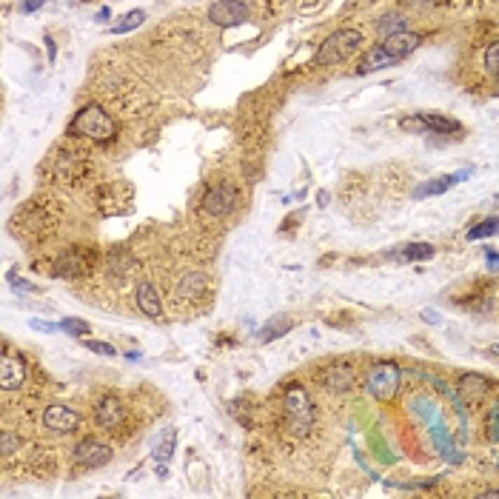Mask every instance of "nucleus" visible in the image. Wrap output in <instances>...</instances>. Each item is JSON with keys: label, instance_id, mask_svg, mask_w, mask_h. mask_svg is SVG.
<instances>
[{"label": "nucleus", "instance_id": "nucleus-1", "mask_svg": "<svg viewBox=\"0 0 499 499\" xmlns=\"http://www.w3.org/2000/svg\"><path fill=\"white\" fill-rule=\"evenodd\" d=\"M69 135L71 137H86V140H95V143H111L117 137V126L103 106L89 103V106H83L74 114V120L69 123Z\"/></svg>", "mask_w": 499, "mask_h": 499}, {"label": "nucleus", "instance_id": "nucleus-2", "mask_svg": "<svg viewBox=\"0 0 499 499\" xmlns=\"http://www.w3.org/2000/svg\"><path fill=\"white\" fill-rule=\"evenodd\" d=\"M282 405H285L288 431L294 437H306L311 431V425H314V402L306 394V388L303 385H288V391L282 397Z\"/></svg>", "mask_w": 499, "mask_h": 499}, {"label": "nucleus", "instance_id": "nucleus-3", "mask_svg": "<svg viewBox=\"0 0 499 499\" xmlns=\"http://www.w3.org/2000/svg\"><path fill=\"white\" fill-rule=\"evenodd\" d=\"M362 46V32L357 29H340L334 34H328L322 40V46L317 52V66H334V63H343L351 52H357Z\"/></svg>", "mask_w": 499, "mask_h": 499}, {"label": "nucleus", "instance_id": "nucleus-4", "mask_svg": "<svg viewBox=\"0 0 499 499\" xmlns=\"http://www.w3.org/2000/svg\"><path fill=\"white\" fill-rule=\"evenodd\" d=\"M399 380H402V371L397 362H377L371 365L368 377H365V391L374 397V399H394L397 391H399Z\"/></svg>", "mask_w": 499, "mask_h": 499}, {"label": "nucleus", "instance_id": "nucleus-5", "mask_svg": "<svg viewBox=\"0 0 499 499\" xmlns=\"http://www.w3.org/2000/svg\"><path fill=\"white\" fill-rule=\"evenodd\" d=\"M248 20V4L242 0H214L209 6V23L220 29H234Z\"/></svg>", "mask_w": 499, "mask_h": 499}, {"label": "nucleus", "instance_id": "nucleus-6", "mask_svg": "<svg viewBox=\"0 0 499 499\" xmlns=\"http://www.w3.org/2000/svg\"><path fill=\"white\" fill-rule=\"evenodd\" d=\"M237 200H240V197H237V189L220 183V186H212L209 191H205V197H203V209L209 212L212 217H223V214L234 212Z\"/></svg>", "mask_w": 499, "mask_h": 499}, {"label": "nucleus", "instance_id": "nucleus-7", "mask_svg": "<svg viewBox=\"0 0 499 499\" xmlns=\"http://www.w3.org/2000/svg\"><path fill=\"white\" fill-rule=\"evenodd\" d=\"M71 456H74V463L80 468H100V465H106L111 460V448L97 442V439H83V442L74 445Z\"/></svg>", "mask_w": 499, "mask_h": 499}, {"label": "nucleus", "instance_id": "nucleus-8", "mask_svg": "<svg viewBox=\"0 0 499 499\" xmlns=\"http://www.w3.org/2000/svg\"><path fill=\"white\" fill-rule=\"evenodd\" d=\"M43 425L49 431H57V434H71L80 425V413L71 411L69 405H49L43 411Z\"/></svg>", "mask_w": 499, "mask_h": 499}, {"label": "nucleus", "instance_id": "nucleus-9", "mask_svg": "<svg viewBox=\"0 0 499 499\" xmlns=\"http://www.w3.org/2000/svg\"><path fill=\"white\" fill-rule=\"evenodd\" d=\"M26 383V360L20 354H4L0 360V385L4 391H18Z\"/></svg>", "mask_w": 499, "mask_h": 499}, {"label": "nucleus", "instance_id": "nucleus-10", "mask_svg": "<svg viewBox=\"0 0 499 499\" xmlns=\"http://www.w3.org/2000/svg\"><path fill=\"white\" fill-rule=\"evenodd\" d=\"M95 417H97L100 428L114 431V428H120L123 423H126V405H123L117 397H111V394H109V397H103V399L97 402Z\"/></svg>", "mask_w": 499, "mask_h": 499}, {"label": "nucleus", "instance_id": "nucleus-11", "mask_svg": "<svg viewBox=\"0 0 499 499\" xmlns=\"http://www.w3.org/2000/svg\"><path fill=\"white\" fill-rule=\"evenodd\" d=\"M491 383L482 377V374H460V380H456V397H460L463 402H479L485 394H488Z\"/></svg>", "mask_w": 499, "mask_h": 499}, {"label": "nucleus", "instance_id": "nucleus-12", "mask_svg": "<svg viewBox=\"0 0 499 499\" xmlns=\"http://www.w3.org/2000/svg\"><path fill=\"white\" fill-rule=\"evenodd\" d=\"M388 55H394L397 60H402V57H408L411 52H417L420 46H423V34H417V32H402V34H394V37H385L383 43H380Z\"/></svg>", "mask_w": 499, "mask_h": 499}, {"label": "nucleus", "instance_id": "nucleus-13", "mask_svg": "<svg viewBox=\"0 0 499 499\" xmlns=\"http://www.w3.org/2000/svg\"><path fill=\"white\" fill-rule=\"evenodd\" d=\"M431 439H434V448L445 456L451 465H460V463H463V451L453 445V439H451V434H448V428H445L442 423L431 425Z\"/></svg>", "mask_w": 499, "mask_h": 499}, {"label": "nucleus", "instance_id": "nucleus-14", "mask_svg": "<svg viewBox=\"0 0 499 499\" xmlns=\"http://www.w3.org/2000/svg\"><path fill=\"white\" fill-rule=\"evenodd\" d=\"M471 177V172H460V175H442V177H434L428 183H423L417 191H413V200H423V197H437V194H445L448 189H453L460 180Z\"/></svg>", "mask_w": 499, "mask_h": 499}, {"label": "nucleus", "instance_id": "nucleus-15", "mask_svg": "<svg viewBox=\"0 0 499 499\" xmlns=\"http://www.w3.org/2000/svg\"><path fill=\"white\" fill-rule=\"evenodd\" d=\"M135 300H137V308H140L146 317L157 320V317L163 314V306H160V294H157V288H154L151 282H140V285H137V291H135Z\"/></svg>", "mask_w": 499, "mask_h": 499}, {"label": "nucleus", "instance_id": "nucleus-16", "mask_svg": "<svg viewBox=\"0 0 499 499\" xmlns=\"http://www.w3.org/2000/svg\"><path fill=\"white\" fill-rule=\"evenodd\" d=\"M391 63H399L394 55H388L383 46H374L371 52H365V57L360 60V66H357V74H371V71H377V69H385V66H391Z\"/></svg>", "mask_w": 499, "mask_h": 499}, {"label": "nucleus", "instance_id": "nucleus-17", "mask_svg": "<svg viewBox=\"0 0 499 499\" xmlns=\"http://www.w3.org/2000/svg\"><path fill=\"white\" fill-rule=\"evenodd\" d=\"M354 380L357 377L348 365H331L325 371V388L328 391H348V388H354Z\"/></svg>", "mask_w": 499, "mask_h": 499}, {"label": "nucleus", "instance_id": "nucleus-18", "mask_svg": "<svg viewBox=\"0 0 499 499\" xmlns=\"http://www.w3.org/2000/svg\"><path fill=\"white\" fill-rule=\"evenodd\" d=\"M420 117H423V123H425V132H434V135H453V132H463L460 123L451 120V117H445V114L423 111Z\"/></svg>", "mask_w": 499, "mask_h": 499}, {"label": "nucleus", "instance_id": "nucleus-19", "mask_svg": "<svg viewBox=\"0 0 499 499\" xmlns=\"http://www.w3.org/2000/svg\"><path fill=\"white\" fill-rule=\"evenodd\" d=\"M86 271V257L77 252H66L57 263H55V277H80Z\"/></svg>", "mask_w": 499, "mask_h": 499}, {"label": "nucleus", "instance_id": "nucleus-20", "mask_svg": "<svg viewBox=\"0 0 499 499\" xmlns=\"http://www.w3.org/2000/svg\"><path fill=\"white\" fill-rule=\"evenodd\" d=\"M408 32V18L402 12H385L380 20H377V34L385 40V37H394V34H402Z\"/></svg>", "mask_w": 499, "mask_h": 499}, {"label": "nucleus", "instance_id": "nucleus-21", "mask_svg": "<svg viewBox=\"0 0 499 499\" xmlns=\"http://www.w3.org/2000/svg\"><path fill=\"white\" fill-rule=\"evenodd\" d=\"M434 252H437V248L431 242H408L405 248H399L394 257L402 260V263H420V260H431Z\"/></svg>", "mask_w": 499, "mask_h": 499}, {"label": "nucleus", "instance_id": "nucleus-22", "mask_svg": "<svg viewBox=\"0 0 499 499\" xmlns=\"http://www.w3.org/2000/svg\"><path fill=\"white\" fill-rule=\"evenodd\" d=\"M291 325H294V320L291 317H285V314H280V317H274L266 328H260V343H271V340H280V337H285L288 331H291Z\"/></svg>", "mask_w": 499, "mask_h": 499}, {"label": "nucleus", "instance_id": "nucleus-23", "mask_svg": "<svg viewBox=\"0 0 499 499\" xmlns=\"http://www.w3.org/2000/svg\"><path fill=\"white\" fill-rule=\"evenodd\" d=\"M411 408L420 413V417L428 423V428L431 425H437V423H442V413H439V405L431 399V397H413L411 399Z\"/></svg>", "mask_w": 499, "mask_h": 499}, {"label": "nucleus", "instance_id": "nucleus-24", "mask_svg": "<svg viewBox=\"0 0 499 499\" xmlns=\"http://www.w3.org/2000/svg\"><path fill=\"white\" fill-rule=\"evenodd\" d=\"M143 20H146V12H143V9H135V12L123 15L109 32H111V34H126V32H135L137 26H143Z\"/></svg>", "mask_w": 499, "mask_h": 499}, {"label": "nucleus", "instance_id": "nucleus-25", "mask_svg": "<svg viewBox=\"0 0 499 499\" xmlns=\"http://www.w3.org/2000/svg\"><path fill=\"white\" fill-rule=\"evenodd\" d=\"M175 442H177V434H175V431H165L163 442L154 448V463H160V465L169 463V460H172V453H175Z\"/></svg>", "mask_w": 499, "mask_h": 499}, {"label": "nucleus", "instance_id": "nucleus-26", "mask_svg": "<svg viewBox=\"0 0 499 499\" xmlns=\"http://www.w3.org/2000/svg\"><path fill=\"white\" fill-rule=\"evenodd\" d=\"M493 234H499V217H485L482 223H477L468 231V240H485V237H493Z\"/></svg>", "mask_w": 499, "mask_h": 499}, {"label": "nucleus", "instance_id": "nucleus-27", "mask_svg": "<svg viewBox=\"0 0 499 499\" xmlns=\"http://www.w3.org/2000/svg\"><path fill=\"white\" fill-rule=\"evenodd\" d=\"M60 331L71 337H89V322L86 320H77V317H66L60 320Z\"/></svg>", "mask_w": 499, "mask_h": 499}, {"label": "nucleus", "instance_id": "nucleus-28", "mask_svg": "<svg viewBox=\"0 0 499 499\" xmlns=\"http://www.w3.org/2000/svg\"><path fill=\"white\" fill-rule=\"evenodd\" d=\"M203 285H205V277L200 274V271H191L183 282H180V288H177V294H200V291H203Z\"/></svg>", "mask_w": 499, "mask_h": 499}, {"label": "nucleus", "instance_id": "nucleus-29", "mask_svg": "<svg viewBox=\"0 0 499 499\" xmlns=\"http://www.w3.org/2000/svg\"><path fill=\"white\" fill-rule=\"evenodd\" d=\"M485 434L491 442H499V402L488 411V417H485Z\"/></svg>", "mask_w": 499, "mask_h": 499}, {"label": "nucleus", "instance_id": "nucleus-30", "mask_svg": "<svg viewBox=\"0 0 499 499\" xmlns=\"http://www.w3.org/2000/svg\"><path fill=\"white\" fill-rule=\"evenodd\" d=\"M485 69L491 74H499V40H493V43L485 49Z\"/></svg>", "mask_w": 499, "mask_h": 499}, {"label": "nucleus", "instance_id": "nucleus-31", "mask_svg": "<svg viewBox=\"0 0 499 499\" xmlns=\"http://www.w3.org/2000/svg\"><path fill=\"white\" fill-rule=\"evenodd\" d=\"M18 448H20L18 437H15L12 431H4V437H0V453H4V456H12Z\"/></svg>", "mask_w": 499, "mask_h": 499}, {"label": "nucleus", "instance_id": "nucleus-32", "mask_svg": "<svg viewBox=\"0 0 499 499\" xmlns=\"http://www.w3.org/2000/svg\"><path fill=\"white\" fill-rule=\"evenodd\" d=\"M83 346H86L89 351H95V354H100V357H117V351L109 343H103V340H86Z\"/></svg>", "mask_w": 499, "mask_h": 499}, {"label": "nucleus", "instance_id": "nucleus-33", "mask_svg": "<svg viewBox=\"0 0 499 499\" xmlns=\"http://www.w3.org/2000/svg\"><path fill=\"white\" fill-rule=\"evenodd\" d=\"M49 0H20V15H32L37 9H43Z\"/></svg>", "mask_w": 499, "mask_h": 499}, {"label": "nucleus", "instance_id": "nucleus-34", "mask_svg": "<svg viewBox=\"0 0 499 499\" xmlns=\"http://www.w3.org/2000/svg\"><path fill=\"white\" fill-rule=\"evenodd\" d=\"M29 325L34 331H43V334H55V331H60V325H52V322H43V320H29Z\"/></svg>", "mask_w": 499, "mask_h": 499}, {"label": "nucleus", "instance_id": "nucleus-35", "mask_svg": "<svg viewBox=\"0 0 499 499\" xmlns=\"http://www.w3.org/2000/svg\"><path fill=\"white\" fill-rule=\"evenodd\" d=\"M12 288H15V291H23V294H34V291H37L34 282H29V280H18V277H12Z\"/></svg>", "mask_w": 499, "mask_h": 499}, {"label": "nucleus", "instance_id": "nucleus-36", "mask_svg": "<svg viewBox=\"0 0 499 499\" xmlns=\"http://www.w3.org/2000/svg\"><path fill=\"white\" fill-rule=\"evenodd\" d=\"M43 43H46V55H49V63H55V57H57V43H55V37H52V34H46V37H43Z\"/></svg>", "mask_w": 499, "mask_h": 499}, {"label": "nucleus", "instance_id": "nucleus-37", "mask_svg": "<svg viewBox=\"0 0 499 499\" xmlns=\"http://www.w3.org/2000/svg\"><path fill=\"white\" fill-rule=\"evenodd\" d=\"M485 257H488V268L496 271V268H499V257H496L493 248H485Z\"/></svg>", "mask_w": 499, "mask_h": 499}, {"label": "nucleus", "instance_id": "nucleus-38", "mask_svg": "<svg viewBox=\"0 0 499 499\" xmlns=\"http://www.w3.org/2000/svg\"><path fill=\"white\" fill-rule=\"evenodd\" d=\"M423 320H425V322H431V325H439V322H442V320H439V311H431V308H425V311H423Z\"/></svg>", "mask_w": 499, "mask_h": 499}, {"label": "nucleus", "instance_id": "nucleus-39", "mask_svg": "<svg viewBox=\"0 0 499 499\" xmlns=\"http://www.w3.org/2000/svg\"><path fill=\"white\" fill-rule=\"evenodd\" d=\"M109 18H111V9H109V6H103V9L95 15V20H97V23H100V20H109Z\"/></svg>", "mask_w": 499, "mask_h": 499}, {"label": "nucleus", "instance_id": "nucleus-40", "mask_svg": "<svg viewBox=\"0 0 499 499\" xmlns=\"http://www.w3.org/2000/svg\"><path fill=\"white\" fill-rule=\"evenodd\" d=\"M479 499H499V488H491V491H482Z\"/></svg>", "mask_w": 499, "mask_h": 499}, {"label": "nucleus", "instance_id": "nucleus-41", "mask_svg": "<svg viewBox=\"0 0 499 499\" xmlns=\"http://www.w3.org/2000/svg\"><path fill=\"white\" fill-rule=\"evenodd\" d=\"M488 354H493V357H499V346H491V348H488Z\"/></svg>", "mask_w": 499, "mask_h": 499}]
</instances>
